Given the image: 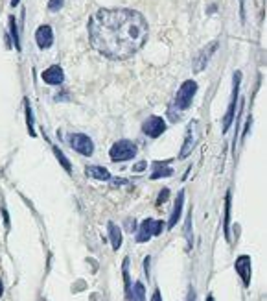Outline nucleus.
<instances>
[{"instance_id":"obj_1","label":"nucleus","mask_w":267,"mask_h":301,"mask_svg":"<svg viewBox=\"0 0 267 301\" xmlns=\"http://www.w3.org/2000/svg\"><path fill=\"white\" fill-rule=\"evenodd\" d=\"M89 41L109 59H127L146 45L149 26L142 13L127 8H103L89 19Z\"/></svg>"},{"instance_id":"obj_2","label":"nucleus","mask_w":267,"mask_h":301,"mask_svg":"<svg viewBox=\"0 0 267 301\" xmlns=\"http://www.w3.org/2000/svg\"><path fill=\"white\" fill-rule=\"evenodd\" d=\"M196 92H197V83L194 82V80H186V82L179 87V91H177L175 98H173L172 106L168 108V115H170V118H172L173 122H177V120L181 118V113L186 111L192 106Z\"/></svg>"},{"instance_id":"obj_3","label":"nucleus","mask_w":267,"mask_h":301,"mask_svg":"<svg viewBox=\"0 0 267 301\" xmlns=\"http://www.w3.org/2000/svg\"><path fill=\"white\" fill-rule=\"evenodd\" d=\"M138 153V148L133 141H127V139H122V141H116L115 144L109 150V157L115 163H124V161H129Z\"/></svg>"},{"instance_id":"obj_4","label":"nucleus","mask_w":267,"mask_h":301,"mask_svg":"<svg viewBox=\"0 0 267 301\" xmlns=\"http://www.w3.org/2000/svg\"><path fill=\"white\" fill-rule=\"evenodd\" d=\"M166 224L162 222V220H153V218H146L142 220L140 227L136 231V242H147V240H151L153 237H159L164 231Z\"/></svg>"},{"instance_id":"obj_5","label":"nucleus","mask_w":267,"mask_h":301,"mask_svg":"<svg viewBox=\"0 0 267 301\" xmlns=\"http://www.w3.org/2000/svg\"><path fill=\"white\" fill-rule=\"evenodd\" d=\"M240 82H242V72H234V87H232V98L228 104V109L223 117V133H227L232 128L234 117H236V104H238V94H240Z\"/></svg>"},{"instance_id":"obj_6","label":"nucleus","mask_w":267,"mask_h":301,"mask_svg":"<svg viewBox=\"0 0 267 301\" xmlns=\"http://www.w3.org/2000/svg\"><path fill=\"white\" fill-rule=\"evenodd\" d=\"M199 122L197 120H192L186 128V135H184V143H182V148L179 152V159H186L197 146V141H199Z\"/></svg>"},{"instance_id":"obj_7","label":"nucleus","mask_w":267,"mask_h":301,"mask_svg":"<svg viewBox=\"0 0 267 301\" xmlns=\"http://www.w3.org/2000/svg\"><path fill=\"white\" fill-rule=\"evenodd\" d=\"M68 143H70V148L74 152L81 153V155H92L94 153V143H92V139L85 133H72L70 137H68Z\"/></svg>"},{"instance_id":"obj_8","label":"nucleus","mask_w":267,"mask_h":301,"mask_svg":"<svg viewBox=\"0 0 267 301\" xmlns=\"http://www.w3.org/2000/svg\"><path fill=\"white\" fill-rule=\"evenodd\" d=\"M142 131L151 139L161 137L162 133L166 131V120L162 117H147L142 124Z\"/></svg>"},{"instance_id":"obj_9","label":"nucleus","mask_w":267,"mask_h":301,"mask_svg":"<svg viewBox=\"0 0 267 301\" xmlns=\"http://www.w3.org/2000/svg\"><path fill=\"white\" fill-rule=\"evenodd\" d=\"M234 268H236V274L242 277L243 286L247 288L251 285V257L249 255H240L234 262Z\"/></svg>"},{"instance_id":"obj_10","label":"nucleus","mask_w":267,"mask_h":301,"mask_svg":"<svg viewBox=\"0 0 267 301\" xmlns=\"http://www.w3.org/2000/svg\"><path fill=\"white\" fill-rule=\"evenodd\" d=\"M217 46H219V43L214 41V43H210V45L205 46V48H203V50L199 52V54H197L196 61H194V71H196V72L205 71V66L208 65V61H210L212 54H214V52L217 50Z\"/></svg>"},{"instance_id":"obj_11","label":"nucleus","mask_w":267,"mask_h":301,"mask_svg":"<svg viewBox=\"0 0 267 301\" xmlns=\"http://www.w3.org/2000/svg\"><path fill=\"white\" fill-rule=\"evenodd\" d=\"M35 43H37V46H39L41 50H48V48L54 45V30H52V26L43 24V26L37 28Z\"/></svg>"},{"instance_id":"obj_12","label":"nucleus","mask_w":267,"mask_h":301,"mask_svg":"<svg viewBox=\"0 0 267 301\" xmlns=\"http://www.w3.org/2000/svg\"><path fill=\"white\" fill-rule=\"evenodd\" d=\"M41 78H43V82L48 83V85H61V83L65 82V72H63V69H61L59 65H52V66H48L46 71H43Z\"/></svg>"},{"instance_id":"obj_13","label":"nucleus","mask_w":267,"mask_h":301,"mask_svg":"<svg viewBox=\"0 0 267 301\" xmlns=\"http://www.w3.org/2000/svg\"><path fill=\"white\" fill-rule=\"evenodd\" d=\"M182 207H184V190H181V192H179V196H177L172 215H170V220H168V229H173V227L177 225V222L181 220Z\"/></svg>"},{"instance_id":"obj_14","label":"nucleus","mask_w":267,"mask_h":301,"mask_svg":"<svg viewBox=\"0 0 267 301\" xmlns=\"http://www.w3.org/2000/svg\"><path fill=\"white\" fill-rule=\"evenodd\" d=\"M85 174L89 178L92 179H98V181H111V172L105 169V166H98V164H91V166H87Z\"/></svg>"},{"instance_id":"obj_15","label":"nucleus","mask_w":267,"mask_h":301,"mask_svg":"<svg viewBox=\"0 0 267 301\" xmlns=\"http://www.w3.org/2000/svg\"><path fill=\"white\" fill-rule=\"evenodd\" d=\"M107 229H109V240H111L112 250L118 251L122 248V242H124V237H122V229L115 222H109L107 224Z\"/></svg>"},{"instance_id":"obj_16","label":"nucleus","mask_w":267,"mask_h":301,"mask_svg":"<svg viewBox=\"0 0 267 301\" xmlns=\"http://www.w3.org/2000/svg\"><path fill=\"white\" fill-rule=\"evenodd\" d=\"M168 163L170 161H157L153 166H155V170H153L151 174V179H161V178H170V176H173V169H170L168 166Z\"/></svg>"},{"instance_id":"obj_17","label":"nucleus","mask_w":267,"mask_h":301,"mask_svg":"<svg viewBox=\"0 0 267 301\" xmlns=\"http://www.w3.org/2000/svg\"><path fill=\"white\" fill-rule=\"evenodd\" d=\"M231 202L232 196L231 192H227V196H225V218H223V231H225L227 240H231V231H228V227H231Z\"/></svg>"},{"instance_id":"obj_18","label":"nucleus","mask_w":267,"mask_h":301,"mask_svg":"<svg viewBox=\"0 0 267 301\" xmlns=\"http://www.w3.org/2000/svg\"><path fill=\"white\" fill-rule=\"evenodd\" d=\"M127 301H146V288H144V285H142L140 281H136L135 285H133Z\"/></svg>"},{"instance_id":"obj_19","label":"nucleus","mask_w":267,"mask_h":301,"mask_svg":"<svg viewBox=\"0 0 267 301\" xmlns=\"http://www.w3.org/2000/svg\"><path fill=\"white\" fill-rule=\"evenodd\" d=\"M10 36L13 39V45H15V50L20 52V37H19V28H17V21L15 17L10 15Z\"/></svg>"},{"instance_id":"obj_20","label":"nucleus","mask_w":267,"mask_h":301,"mask_svg":"<svg viewBox=\"0 0 267 301\" xmlns=\"http://www.w3.org/2000/svg\"><path fill=\"white\" fill-rule=\"evenodd\" d=\"M24 108H26V126H28V133L31 137H35V129H33V111L28 100H24Z\"/></svg>"},{"instance_id":"obj_21","label":"nucleus","mask_w":267,"mask_h":301,"mask_svg":"<svg viewBox=\"0 0 267 301\" xmlns=\"http://www.w3.org/2000/svg\"><path fill=\"white\" fill-rule=\"evenodd\" d=\"M52 150H54V155H56V159H57V161H59V163H61V166H63V169H65L68 174H72V164H70V161H68V159H66V155H65V153L61 152V150L57 148V146H54V148H52Z\"/></svg>"},{"instance_id":"obj_22","label":"nucleus","mask_w":267,"mask_h":301,"mask_svg":"<svg viewBox=\"0 0 267 301\" xmlns=\"http://www.w3.org/2000/svg\"><path fill=\"white\" fill-rule=\"evenodd\" d=\"M122 272H124V283H126V297L129 299V292H131V279H129V259H124Z\"/></svg>"},{"instance_id":"obj_23","label":"nucleus","mask_w":267,"mask_h":301,"mask_svg":"<svg viewBox=\"0 0 267 301\" xmlns=\"http://www.w3.org/2000/svg\"><path fill=\"white\" fill-rule=\"evenodd\" d=\"M184 239H186V248L190 250L192 248V209L188 211V216H186V224H184Z\"/></svg>"},{"instance_id":"obj_24","label":"nucleus","mask_w":267,"mask_h":301,"mask_svg":"<svg viewBox=\"0 0 267 301\" xmlns=\"http://www.w3.org/2000/svg\"><path fill=\"white\" fill-rule=\"evenodd\" d=\"M63 4H65V0H48V10L56 13L63 8Z\"/></svg>"},{"instance_id":"obj_25","label":"nucleus","mask_w":267,"mask_h":301,"mask_svg":"<svg viewBox=\"0 0 267 301\" xmlns=\"http://www.w3.org/2000/svg\"><path fill=\"white\" fill-rule=\"evenodd\" d=\"M168 198H170V190H168V189H162L161 194H159V198H157V205L166 204V199H168Z\"/></svg>"},{"instance_id":"obj_26","label":"nucleus","mask_w":267,"mask_h":301,"mask_svg":"<svg viewBox=\"0 0 267 301\" xmlns=\"http://www.w3.org/2000/svg\"><path fill=\"white\" fill-rule=\"evenodd\" d=\"M147 166V163L146 161H142V163H138V164H135V166H133V172H142V170L146 169Z\"/></svg>"},{"instance_id":"obj_27","label":"nucleus","mask_w":267,"mask_h":301,"mask_svg":"<svg viewBox=\"0 0 267 301\" xmlns=\"http://www.w3.org/2000/svg\"><path fill=\"white\" fill-rule=\"evenodd\" d=\"M186 301H196V290H194V286H190V290H188Z\"/></svg>"},{"instance_id":"obj_28","label":"nucleus","mask_w":267,"mask_h":301,"mask_svg":"<svg viewBox=\"0 0 267 301\" xmlns=\"http://www.w3.org/2000/svg\"><path fill=\"white\" fill-rule=\"evenodd\" d=\"M151 301H162L161 290H159V288H155V292H153V296H151Z\"/></svg>"},{"instance_id":"obj_29","label":"nucleus","mask_w":267,"mask_h":301,"mask_svg":"<svg viewBox=\"0 0 267 301\" xmlns=\"http://www.w3.org/2000/svg\"><path fill=\"white\" fill-rule=\"evenodd\" d=\"M240 13H242V21H245V0H240Z\"/></svg>"},{"instance_id":"obj_30","label":"nucleus","mask_w":267,"mask_h":301,"mask_svg":"<svg viewBox=\"0 0 267 301\" xmlns=\"http://www.w3.org/2000/svg\"><path fill=\"white\" fill-rule=\"evenodd\" d=\"M2 215H4V224H6V227H10V216H8V211H2Z\"/></svg>"},{"instance_id":"obj_31","label":"nucleus","mask_w":267,"mask_h":301,"mask_svg":"<svg viewBox=\"0 0 267 301\" xmlns=\"http://www.w3.org/2000/svg\"><path fill=\"white\" fill-rule=\"evenodd\" d=\"M127 183V179H112V185L115 187H118V185H126Z\"/></svg>"},{"instance_id":"obj_32","label":"nucleus","mask_w":267,"mask_h":301,"mask_svg":"<svg viewBox=\"0 0 267 301\" xmlns=\"http://www.w3.org/2000/svg\"><path fill=\"white\" fill-rule=\"evenodd\" d=\"M2 294H4V285H2V281H0V297H2Z\"/></svg>"},{"instance_id":"obj_33","label":"nucleus","mask_w":267,"mask_h":301,"mask_svg":"<svg viewBox=\"0 0 267 301\" xmlns=\"http://www.w3.org/2000/svg\"><path fill=\"white\" fill-rule=\"evenodd\" d=\"M19 2H20V0H11V6L15 8V6H19Z\"/></svg>"},{"instance_id":"obj_34","label":"nucleus","mask_w":267,"mask_h":301,"mask_svg":"<svg viewBox=\"0 0 267 301\" xmlns=\"http://www.w3.org/2000/svg\"><path fill=\"white\" fill-rule=\"evenodd\" d=\"M207 301H214V296H208V297H207Z\"/></svg>"}]
</instances>
